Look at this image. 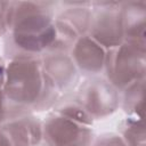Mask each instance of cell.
Returning a JSON list of instances; mask_svg holds the SVG:
<instances>
[{
  "mask_svg": "<svg viewBox=\"0 0 146 146\" xmlns=\"http://www.w3.org/2000/svg\"><path fill=\"white\" fill-rule=\"evenodd\" d=\"M120 9L124 41L146 46V2L121 1Z\"/></svg>",
  "mask_w": 146,
  "mask_h": 146,
  "instance_id": "obj_10",
  "label": "cell"
},
{
  "mask_svg": "<svg viewBox=\"0 0 146 146\" xmlns=\"http://www.w3.org/2000/svg\"><path fill=\"white\" fill-rule=\"evenodd\" d=\"M71 95L94 121L106 119L120 108V92L99 75L84 78Z\"/></svg>",
  "mask_w": 146,
  "mask_h": 146,
  "instance_id": "obj_4",
  "label": "cell"
},
{
  "mask_svg": "<svg viewBox=\"0 0 146 146\" xmlns=\"http://www.w3.org/2000/svg\"><path fill=\"white\" fill-rule=\"evenodd\" d=\"M117 133L128 146H146V133L143 119L127 116L119 123Z\"/></svg>",
  "mask_w": 146,
  "mask_h": 146,
  "instance_id": "obj_12",
  "label": "cell"
},
{
  "mask_svg": "<svg viewBox=\"0 0 146 146\" xmlns=\"http://www.w3.org/2000/svg\"><path fill=\"white\" fill-rule=\"evenodd\" d=\"M145 79L137 80L120 92V107L127 116L144 117Z\"/></svg>",
  "mask_w": 146,
  "mask_h": 146,
  "instance_id": "obj_11",
  "label": "cell"
},
{
  "mask_svg": "<svg viewBox=\"0 0 146 146\" xmlns=\"http://www.w3.org/2000/svg\"><path fill=\"white\" fill-rule=\"evenodd\" d=\"M42 68L60 96L71 95L80 83V73L67 51H48L41 57Z\"/></svg>",
  "mask_w": 146,
  "mask_h": 146,
  "instance_id": "obj_7",
  "label": "cell"
},
{
  "mask_svg": "<svg viewBox=\"0 0 146 146\" xmlns=\"http://www.w3.org/2000/svg\"><path fill=\"white\" fill-rule=\"evenodd\" d=\"M104 73L105 79L119 92L132 82L145 79L146 46L123 41L107 50Z\"/></svg>",
  "mask_w": 146,
  "mask_h": 146,
  "instance_id": "obj_3",
  "label": "cell"
},
{
  "mask_svg": "<svg viewBox=\"0 0 146 146\" xmlns=\"http://www.w3.org/2000/svg\"><path fill=\"white\" fill-rule=\"evenodd\" d=\"M7 115H8V106L3 91V82L0 81V127L6 121Z\"/></svg>",
  "mask_w": 146,
  "mask_h": 146,
  "instance_id": "obj_15",
  "label": "cell"
},
{
  "mask_svg": "<svg viewBox=\"0 0 146 146\" xmlns=\"http://www.w3.org/2000/svg\"><path fill=\"white\" fill-rule=\"evenodd\" d=\"M3 91L8 115L46 112L52 110L62 98L44 74L41 58L32 56L6 59Z\"/></svg>",
  "mask_w": 146,
  "mask_h": 146,
  "instance_id": "obj_2",
  "label": "cell"
},
{
  "mask_svg": "<svg viewBox=\"0 0 146 146\" xmlns=\"http://www.w3.org/2000/svg\"><path fill=\"white\" fill-rule=\"evenodd\" d=\"M94 138L91 125L72 120L54 110L42 121V146H91Z\"/></svg>",
  "mask_w": 146,
  "mask_h": 146,
  "instance_id": "obj_5",
  "label": "cell"
},
{
  "mask_svg": "<svg viewBox=\"0 0 146 146\" xmlns=\"http://www.w3.org/2000/svg\"><path fill=\"white\" fill-rule=\"evenodd\" d=\"M11 146H39L42 141V121L34 113L9 114L0 127Z\"/></svg>",
  "mask_w": 146,
  "mask_h": 146,
  "instance_id": "obj_8",
  "label": "cell"
},
{
  "mask_svg": "<svg viewBox=\"0 0 146 146\" xmlns=\"http://www.w3.org/2000/svg\"><path fill=\"white\" fill-rule=\"evenodd\" d=\"M107 50L95 41L89 34L80 36L72 46L70 55L80 75L97 76L104 73Z\"/></svg>",
  "mask_w": 146,
  "mask_h": 146,
  "instance_id": "obj_9",
  "label": "cell"
},
{
  "mask_svg": "<svg viewBox=\"0 0 146 146\" xmlns=\"http://www.w3.org/2000/svg\"><path fill=\"white\" fill-rule=\"evenodd\" d=\"M121 1H91V22L88 34L110 50L124 41L121 22Z\"/></svg>",
  "mask_w": 146,
  "mask_h": 146,
  "instance_id": "obj_6",
  "label": "cell"
},
{
  "mask_svg": "<svg viewBox=\"0 0 146 146\" xmlns=\"http://www.w3.org/2000/svg\"><path fill=\"white\" fill-rule=\"evenodd\" d=\"M0 146H11V143H10L9 138H8L7 135L2 131L1 128H0Z\"/></svg>",
  "mask_w": 146,
  "mask_h": 146,
  "instance_id": "obj_16",
  "label": "cell"
},
{
  "mask_svg": "<svg viewBox=\"0 0 146 146\" xmlns=\"http://www.w3.org/2000/svg\"><path fill=\"white\" fill-rule=\"evenodd\" d=\"M49 1H10L8 31L5 35L6 59L17 56L41 57L56 39L55 8Z\"/></svg>",
  "mask_w": 146,
  "mask_h": 146,
  "instance_id": "obj_1",
  "label": "cell"
},
{
  "mask_svg": "<svg viewBox=\"0 0 146 146\" xmlns=\"http://www.w3.org/2000/svg\"><path fill=\"white\" fill-rule=\"evenodd\" d=\"M91 146H128L117 132H103L95 136Z\"/></svg>",
  "mask_w": 146,
  "mask_h": 146,
  "instance_id": "obj_13",
  "label": "cell"
},
{
  "mask_svg": "<svg viewBox=\"0 0 146 146\" xmlns=\"http://www.w3.org/2000/svg\"><path fill=\"white\" fill-rule=\"evenodd\" d=\"M10 1H0V38L5 36L8 31V14Z\"/></svg>",
  "mask_w": 146,
  "mask_h": 146,
  "instance_id": "obj_14",
  "label": "cell"
}]
</instances>
